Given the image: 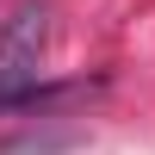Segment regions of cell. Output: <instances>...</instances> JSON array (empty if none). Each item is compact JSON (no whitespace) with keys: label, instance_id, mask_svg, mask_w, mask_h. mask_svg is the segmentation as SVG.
Wrapping results in <instances>:
<instances>
[{"label":"cell","instance_id":"1","mask_svg":"<svg viewBox=\"0 0 155 155\" xmlns=\"http://www.w3.org/2000/svg\"><path fill=\"white\" fill-rule=\"evenodd\" d=\"M50 50V0H19L0 25V112L37 93V68Z\"/></svg>","mask_w":155,"mask_h":155}]
</instances>
